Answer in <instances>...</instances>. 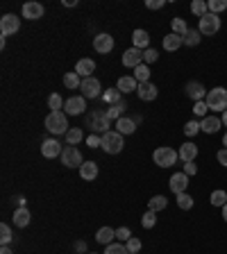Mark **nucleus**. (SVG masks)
<instances>
[{"label":"nucleus","instance_id":"nucleus-1","mask_svg":"<svg viewBox=\"0 0 227 254\" xmlns=\"http://www.w3.org/2000/svg\"><path fill=\"white\" fill-rule=\"evenodd\" d=\"M84 125H87L93 134H100V136L112 130V120L107 118V111H103V109H91V111L84 116Z\"/></svg>","mask_w":227,"mask_h":254},{"label":"nucleus","instance_id":"nucleus-2","mask_svg":"<svg viewBox=\"0 0 227 254\" xmlns=\"http://www.w3.org/2000/svg\"><path fill=\"white\" fill-rule=\"evenodd\" d=\"M46 130L55 136L68 134V120H66L64 111H50V114L46 116Z\"/></svg>","mask_w":227,"mask_h":254},{"label":"nucleus","instance_id":"nucleus-3","mask_svg":"<svg viewBox=\"0 0 227 254\" xmlns=\"http://www.w3.org/2000/svg\"><path fill=\"white\" fill-rule=\"evenodd\" d=\"M205 102L211 111H221V114L227 111V89L216 87V89H211V91H207Z\"/></svg>","mask_w":227,"mask_h":254},{"label":"nucleus","instance_id":"nucleus-4","mask_svg":"<svg viewBox=\"0 0 227 254\" xmlns=\"http://www.w3.org/2000/svg\"><path fill=\"white\" fill-rule=\"evenodd\" d=\"M103 148L107 154H118V152H123L125 148V141H123V134L116 130H109L107 134H103Z\"/></svg>","mask_w":227,"mask_h":254},{"label":"nucleus","instance_id":"nucleus-5","mask_svg":"<svg viewBox=\"0 0 227 254\" xmlns=\"http://www.w3.org/2000/svg\"><path fill=\"white\" fill-rule=\"evenodd\" d=\"M177 159H179L177 150H173V148H168V146L157 148V150L152 152V161L157 163V166H162V168L175 166V163H177Z\"/></svg>","mask_w":227,"mask_h":254},{"label":"nucleus","instance_id":"nucleus-6","mask_svg":"<svg viewBox=\"0 0 227 254\" xmlns=\"http://www.w3.org/2000/svg\"><path fill=\"white\" fill-rule=\"evenodd\" d=\"M198 30H200V34H205V37H214V34H218V30H221V16H216V14H205V16L198 21Z\"/></svg>","mask_w":227,"mask_h":254},{"label":"nucleus","instance_id":"nucleus-7","mask_svg":"<svg viewBox=\"0 0 227 254\" xmlns=\"http://www.w3.org/2000/svg\"><path fill=\"white\" fill-rule=\"evenodd\" d=\"M61 163H64L66 168H80L82 163H84V159H82V152L77 150L75 146H64V152H61Z\"/></svg>","mask_w":227,"mask_h":254},{"label":"nucleus","instance_id":"nucleus-8","mask_svg":"<svg viewBox=\"0 0 227 254\" xmlns=\"http://www.w3.org/2000/svg\"><path fill=\"white\" fill-rule=\"evenodd\" d=\"M84 109H87V98L84 96H73V98H68L64 102V114H68V116H82L84 114Z\"/></svg>","mask_w":227,"mask_h":254},{"label":"nucleus","instance_id":"nucleus-9","mask_svg":"<svg viewBox=\"0 0 227 254\" xmlns=\"http://www.w3.org/2000/svg\"><path fill=\"white\" fill-rule=\"evenodd\" d=\"M21 30V18L16 14H5V16L0 18V34L2 37H11V34H16Z\"/></svg>","mask_w":227,"mask_h":254},{"label":"nucleus","instance_id":"nucleus-10","mask_svg":"<svg viewBox=\"0 0 227 254\" xmlns=\"http://www.w3.org/2000/svg\"><path fill=\"white\" fill-rule=\"evenodd\" d=\"M61 152H64V146H61L57 139H46L41 143V154L46 159H55V157H61Z\"/></svg>","mask_w":227,"mask_h":254},{"label":"nucleus","instance_id":"nucleus-11","mask_svg":"<svg viewBox=\"0 0 227 254\" xmlns=\"http://www.w3.org/2000/svg\"><path fill=\"white\" fill-rule=\"evenodd\" d=\"M184 91H186V96H189L191 100H193V102H200V100H205V98H207V89H205V84H202V82H195V80L186 82Z\"/></svg>","mask_w":227,"mask_h":254},{"label":"nucleus","instance_id":"nucleus-12","mask_svg":"<svg viewBox=\"0 0 227 254\" xmlns=\"http://www.w3.org/2000/svg\"><path fill=\"white\" fill-rule=\"evenodd\" d=\"M141 64H143V50H139V48L132 46L130 50H125L123 52V66L125 68H136V66H141Z\"/></svg>","mask_w":227,"mask_h":254},{"label":"nucleus","instance_id":"nucleus-13","mask_svg":"<svg viewBox=\"0 0 227 254\" xmlns=\"http://www.w3.org/2000/svg\"><path fill=\"white\" fill-rule=\"evenodd\" d=\"M93 48H96V52H100V54L112 52L114 50V37L112 34H107V32L93 37Z\"/></svg>","mask_w":227,"mask_h":254},{"label":"nucleus","instance_id":"nucleus-14","mask_svg":"<svg viewBox=\"0 0 227 254\" xmlns=\"http://www.w3.org/2000/svg\"><path fill=\"white\" fill-rule=\"evenodd\" d=\"M80 91H82V96H84V98H89V100H91V98L100 96V91H103V89H100V82H98L96 77H84V80H82Z\"/></svg>","mask_w":227,"mask_h":254},{"label":"nucleus","instance_id":"nucleus-15","mask_svg":"<svg viewBox=\"0 0 227 254\" xmlns=\"http://www.w3.org/2000/svg\"><path fill=\"white\" fill-rule=\"evenodd\" d=\"M168 186H170V191H173L175 195L186 193V189H189V175L186 173H175L173 177H170V182H168Z\"/></svg>","mask_w":227,"mask_h":254},{"label":"nucleus","instance_id":"nucleus-16","mask_svg":"<svg viewBox=\"0 0 227 254\" xmlns=\"http://www.w3.org/2000/svg\"><path fill=\"white\" fill-rule=\"evenodd\" d=\"M23 18H27V21H39V18H44V5L41 2H25L23 5Z\"/></svg>","mask_w":227,"mask_h":254},{"label":"nucleus","instance_id":"nucleus-17","mask_svg":"<svg viewBox=\"0 0 227 254\" xmlns=\"http://www.w3.org/2000/svg\"><path fill=\"white\" fill-rule=\"evenodd\" d=\"M159 89L152 84V82H143V84H139V89H136V96L143 100V102H152L155 98H157Z\"/></svg>","mask_w":227,"mask_h":254},{"label":"nucleus","instance_id":"nucleus-18","mask_svg":"<svg viewBox=\"0 0 227 254\" xmlns=\"http://www.w3.org/2000/svg\"><path fill=\"white\" fill-rule=\"evenodd\" d=\"M177 154H179V161L182 163L195 161V157H198V146H195V143H184V146H179Z\"/></svg>","mask_w":227,"mask_h":254},{"label":"nucleus","instance_id":"nucleus-19","mask_svg":"<svg viewBox=\"0 0 227 254\" xmlns=\"http://www.w3.org/2000/svg\"><path fill=\"white\" fill-rule=\"evenodd\" d=\"M221 127H223V120L216 118V116H205V118L200 120V130L205 132V134H216Z\"/></svg>","mask_w":227,"mask_h":254},{"label":"nucleus","instance_id":"nucleus-20","mask_svg":"<svg viewBox=\"0 0 227 254\" xmlns=\"http://www.w3.org/2000/svg\"><path fill=\"white\" fill-rule=\"evenodd\" d=\"M114 127H116V132H120L123 136L134 134V132H136V123H134V118H127V116H123V118L116 120V123H114Z\"/></svg>","mask_w":227,"mask_h":254},{"label":"nucleus","instance_id":"nucleus-21","mask_svg":"<svg viewBox=\"0 0 227 254\" xmlns=\"http://www.w3.org/2000/svg\"><path fill=\"white\" fill-rule=\"evenodd\" d=\"M30 220H32V213H30V209L27 206H21V209H14V225L16 227H27L30 225Z\"/></svg>","mask_w":227,"mask_h":254},{"label":"nucleus","instance_id":"nucleus-22","mask_svg":"<svg viewBox=\"0 0 227 254\" xmlns=\"http://www.w3.org/2000/svg\"><path fill=\"white\" fill-rule=\"evenodd\" d=\"M132 44H134V48H139V50L150 48V37H148L146 30H134V32H132Z\"/></svg>","mask_w":227,"mask_h":254},{"label":"nucleus","instance_id":"nucleus-23","mask_svg":"<svg viewBox=\"0 0 227 254\" xmlns=\"http://www.w3.org/2000/svg\"><path fill=\"white\" fill-rule=\"evenodd\" d=\"M93 70H96V61L93 59H80L75 64V73L82 77V80H84V77H93L91 75Z\"/></svg>","mask_w":227,"mask_h":254},{"label":"nucleus","instance_id":"nucleus-24","mask_svg":"<svg viewBox=\"0 0 227 254\" xmlns=\"http://www.w3.org/2000/svg\"><path fill=\"white\" fill-rule=\"evenodd\" d=\"M164 50H168V52H175V50H179L184 46V39L179 37V34H166V37H164Z\"/></svg>","mask_w":227,"mask_h":254},{"label":"nucleus","instance_id":"nucleus-25","mask_svg":"<svg viewBox=\"0 0 227 254\" xmlns=\"http://www.w3.org/2000/svg\"><path fill=\"white\" fill-rule=\"evenodd\" d=\"M116 89H118L120 93H130V91H136V89H139V82L134 80V75H125L116 82Z\"/></svg>","mask_w":227,"mask_h":254},{"label":"nucleus","instance_id":"nucleus-26","mask_svg":"<svg viewBox=\"0 0 227 254\" xmlns=\"http://www.w3.org/2000/svg\"><path fill=\"white\" fill-rule=\"evenodd\" d=\"M114 238H116V229H112V227H100L96 232V241L98 243H103L105 248L114 243Z\"/></svg>","mask_w":227,"mask_h":254},{"label":"nucleus","instance_id":"nucleus-27","mask_svg":"<svg viewBox=\"0 0 227 254\" xmlns=\"http://www.w3.org/2000/svg\"><path fill=\"white\" fill-rule=\"evenodd\" d=\"M80 175L82 179H87V182H93L98 177V163L96 161H84L80 166Z\"/></svg>","mask_w":227,"mask_h":254},{"label":"nucleus","instance_id":"nucleus-28","mask_svg":"<svg viewBox=\"0 0 227 254\" xmlns=\"http://www.w3.org/2000/svg\"><path fill=\"white\" fill-rule=\"evenodd\" d=\"M127 109V102L125 100H120V102H116V104H112L109 109H105L107 111V118L112 120V123H116L118 118H123V111Z\"/></svg>","mask_w":227,"mask_h":254},{"label":"nucleus","instance_id":"nucleus-29","mask_svg":"<svg viewBox=\"0 0 227 254\" xmlns=\"http://www.w3.org/2000/svg\"><path fill=\"white\" fill-rule=\"evenodd\" d=\"M184 46H189V48H195V46L202 41V34H200V30H195V27H189V32L184 34Z\"/></svg>","mask_w":227,"mask_h":254},{"label":"nucleus","instance_id":"nucleus-30","mask_svg":"<svg viewBox=\"0 0 227 254\" xmlns=\"http://www.w3.org/2000/svg\"><path fill=\"white\" fill-rule=\"evenodd\" d=\"M166 206H168V200L164 195H155V198L148 200V211H155V213H159V211L166 209Z\"/></svg>","mask_w":227,"mask_h":254},{"label":"nucleus","instance_id":"nucleus-31","mask_svg":"<svg viewBox=\"0 0 227 254\" xmlns=\"http://www.w3.org/2000/svg\"><path fill=\"white\" fill-rule=\"evenodd\" d=\"M120 100H123V93H120L118 89H107V91L103 93V102H107L109 107L116 104V102H120Z\"/></svg>","mask_w":227,"mask_h":254},{"label":"nucleus","instance_id":"nucleus-32","mask_svg":"<svg viewBox=\"0 0 227 254\" xmlns=\"http://www.w3.org/2000/svg\"><path fill=\"white\" fill-rule=\"evenodd\" d=\"M134 80L139 82V84H143V82H150V68H148V64H141L134 68Z\"/></svg>","mask_w":227,"mask_h":254},{"label":"nucleus","instance_id":"nucleus-33","mask_svg":"<svg viewBox=\"0 0 227 254\" xmlns=\"http://www.w3.org/2000/svg\"><path fill=\"white\" fill-rule=\"evenodd\" d=\"M170 30H173V34H179V37H184V34L189 32V25H186V21L184 18H173L170 21Z\"/></svg>","mask_w":227,"mask_h":254},{"label":"nucleus","instance_id":"nucleus-34","mask_svg":"<svg viewBox=\"0 0 227 254\" xmlns=\"http://www.w3.org/2000/svg\"><path fill=\"white\" fill-rule=\"evenodd\" d=\"M191 11H193L198 18H202L205 14H209V5H207L205 0H193V2H191Z\"/></svg>","mask_w":227,"mask_h":254},{"label":"nucleus","instance_id":"nucleus-35","mask_svg":"<svg viewBox=\"0 0 227 254\" xmlns=\"http://www.w3.org/2000/svg\"><path fill=\"white\" fill-rule=\"evenodd\" d=\"M64 84H66V89H80L82 87V77L77 75L75 70H73V73H66V75H64Z\"/></svg>","mask_w":227,"mask_h":254},{"label":"nucleus","instance_id":"nucleus-36","mask_svg":"<svg viewBox=\"0 0 227 254\" xmlns=\"http://www.w3.org/2000/svg\"><path fill=\"white\" fill-rule=\"evenodd\" d=\"M209 200H211V204H214V206H221V209H223V206L227 204V193L223 189H216L214 193H211Z\"/></svg>","mask_w":227,"mask_h":254},{"label":"nucleus","instance_id":"nucleus-37","mask_svg":"<svg viewBox=\"0 0 227 254\" xmlns=\"http://www.w3.org/2000/svg\"><path fill=\"white\" fill-rule=\"evenodd\" d=\"M82 139H84V132H82L80 127H70L68 134H66V141H68V146H77Z\"/></svg>","mask_w":227,"mask_h":254},{"label":"nucleus","instance_id":"nucleus-38","mask_svg":"<svg viewBox=\"0 0 227 254\" xmlns=\"http://www.w3.org/2000/svg\"><path fill=\"white\" fill-rule=\"evenodd\" d=\"M64 98L59 96V93H53V96L48 98V107H50V111H61L64 109Z\"/></svg>","mask_w":227,"mask_h":254},{"label":"nucleus","instance_id":"nucleus-39","mask_svg":"<svg viewBox=\"0 0 227 254\" xmlns=\"http://www.w3.org/2000/svg\"><path fill=\"white\" fill-rule=\"evenodd\" d=\"M11 241H14V234H11V227L7 225V222H2V225H0V243H2V245H9Z\"/></svg>","mask_w":227,"mask_h":254},{"label":"nucleus","instance_id":"nucleus-40","mask_svg":"<svg viewBox=\"0 0 227 254\" xmlns=\"http://www.w3.org/2000/svg\"><path fill=\"white\" fill-rule=\"evenodd\" d=\"M207 5H209V11L211 14H223V11L227 9V0H209V2H207Z\"/></svg>","mask_w":227,"mask_h":254},{"label":"nucleus","instance_id":"nucleus-41","mask_svg":"<svg viewBox=\"0 0 227 254\" xmlns=\"http://www.w3.org/2000/svg\"><path fill=\"white\" fill-rule=\"evenodd\" d=\"M141 225H143L146 229H152L155 225H157V213H155V211H146L143 218H141Z\"/></svg>","mask_w":227,"mask_h":254},{"label":"nucleus","instance_id":"nucleus-42","mask_svg":"<svg viewBox=\"0 0 227 254\" xmlns=\"http://www.w3.org/2000/svg\"><path fill=\"white\" fill-rule=\"evenodd\" d=\"M177 206H179L182 211H189L191 206H193V198H191L189 193H179V195H177Z\"/></svg>","mask_w":227,"mask_h":254},{"label":"nucleus","instance_id":"nucleus-43","mask_svg":"<svg viewBox=\"0 0 227 254\" xmlns=\"http://www.w3.org/2000/svg\"><path fill=\"white\" fill-rule=\"evenodd\" d=\"M105 254H130V250L125 243H112L105 248Z\"/></svg>","mask_w":227,"mask_h":254},{"label":"nucleus","instance_id":"nucleus-44","mask_svg":"<svg viewBox=\"0 0 227 254\" xmlns=\"http://www.w3.org/2000/svg\"><path fill=\"white\" fill-rule=\"evenodd\" d=\"M198 132H202L200 130V120L193 118V120H189V123L184 125V134H186V136H195Z\"/></svg>","mask_w":227,"mask_h":254},{"label":"nucleus","instance_id":"nucleus-45","mask_svg":"<svg viewBox=\"0 0 227 254\" xmlns=\"http://www.w3.org/2000/svg\"><path fill=\"white\" fill-rule=\"evenodd\" d=\"M130 238H132L130 227H118L116 229V241H118V243H127Z\"/></svg>","mask_w":227,"mask_h":254},{"label":"nucleus","instance_id":"nucleus-46","mask_svg":"<svg viewBox=\"0 0 227 254\" xmlns=\"http://www.w3.org/2000/svg\"><path fill=\"white\" fill-rule=\"evenodd\" d=\"M207 111H209V107H207L205 100H200V102H195V104H193V114L198 116V118H205Z\"/></svg>","mask_w":227,"mask_h":254},{"label":"nucleus","instance_id":"nucleus-47","mask_svg":"<svg viewBox=\"0 0 227 254\" xmlns=\"http://www.w3.org/2000/svg\"><path fill=\"white\" fill-rule=\"evenodd\" d=\"M127 250H130V254H139L141 252V238H136V236H132L130 241H127Z\"/></svg>","mask_w":227,"mask_h":254},{"label":"nucleus","instance_id":"nucleus-48","mask_svg":"<svg viewBox=\"0 0 227 254\" xmlns=\"http://www.w3.org/2000/svg\"><path fill=\"white\" fill-rule=\"evenodd\" d=\"M157 59H159V52H157V50H152V48L143 50V64H152V61H157Z\"/></svg>","mask_w":227,"mask_h":254},{"label":"nucleus","instance_id":"nucleus-49","mask_svg":"<svg viewBox=\"0 0 227 254\" xmlns=\"http://www.w3.org/2000/svg\"><path fill=\"white\" fill-rule=\"evenodd\" d=\"M87 146L89 148H100V146H103V136H100V134H91L87 139Z\"/></svg>","mask_w":227,"mask_h":254},{"label":"nucleus","instance_id":"nucleus-50","mask_svg":"<svg viewBox=\"0 0 227 254\" xmlns=\"http://www.w3.org/2000/svg\"><path fill=\"white\" fill-rule=\"evenodd\" d=\"M164 5H166V0H148L146 2L148 9H162Z\"/></svg>","mask_w":227,"mask_h":254},{"label":"nucleus","instance_id":"nucleus-51","mask_svg":"<svg viewBox=\"0 0 227 254\" xmlns=\"http://www.w3.org/2000/svg\"><path fill=\"white\" fill-rule=\"evenodd\" d=\"M216 159H218V163H221V166L227 168V150H225V148H223V150H218Z\"/></svg>","mask_w":227,"mask_h":254},{"label":"nucleus","instance_id":"nucleus-52","mask_svg":"<svg viewBox=\"0 0 227 254\" xmlns=\"http://www.w3.org/2000/svg\"><path fill=\"white\" fill-rule=\"evenodd\" d=\"M184 173H186V175H195V173H198V166H195L193 161L184 163Z\"/></svg>","mask_w":227,"mask_h":254},{"label":"nucleus","instance_id":"nucleus-53","mask_svg":"<svg viewBox=\"0 0 227 254\" xmlns=\"http://www.w3.org/2000/svg\"><path fill=\"white\" fill-rule=\"evenodd\" d=\"M14 200V204H16V209H21V206H25V198L23 195H16V198H11Z\"/></svg>","mask_w":227,"mask_h":254},{"label":"nucleus","instance_id":"nucleus-54","mask_svg":"<svg viewBox=\"0 0 227 254\" xmlns=\"http://www.w3.org/2000/svg\"><path fill=\"white\" fill-rule=\"evenodd\" d=\"M75 250H77V252H82V254H87V243L77 241V243H75Z\"/></svg>","mask_w":227,"mask_h":254},{"label":"nucleus","instance_id":"nucleus-55","mask_svg":"<svg viewBox=\"0 0 227 254\" xmlns=\"http://www.w3.org/2000/svg\"><path fill=\"white\" fill-rule=\"evenodd\" d=\"M0 254H14V252H11V248H9V245H2V250H0Z\"/></svg>","mask_w":227,"mask_h":254},{"label":"nucleus","instance_id":"nucleus-56","mask_svg":"<svg viewBox=\"0 0 227 254\" xmlns=\"http://www.w3.org/2000/svg\"><path fill=\"white\" fill-rule=\"evenodd\" d=\"M75 5H77L75 0H64V7H75Z\"/></svg>","mask_w":227,"mask_h":254},{"label":"nucleus","instance_id":"nucleus-57","mask_svg":"<svg viewBox=\"0 0 227 254\" xmlns=\"http://www.w3.org/2000/svg\"><path fill=\"white\" fill-rule=\"evenodd\" d=\"M223 220H225V222H227V204H225V206H223Z\"/></svg>","mask_w":227,"mask_h":254},{"label":"nucleus","instance_id":"nucleus-58","mask_svg":"<svg viewBox=\"0 0 227 254\" xmlns=\"http://www.w3.org/2000/svg\"><path fill=\"white\" fill-rule=\"evenodd\" d=\"M221 120H223V125L227 127V111H223V118H221Z\"/></svg>","mask_w":227,"mask_h":254},{"label":"nucleus","instance_id":"nucleus-59","mask_svg":"<svg viewBox=\"0 0 227 254\" xmlns=\"http://www.w3.org/2000/svg\"><path fill=\"white\" fill-rule=\"evenodd\" d=\"M223 146H225V150H227V132H225V136H223Z\"/></svg>","mask_w":227,"mask_h":254},{"label":"nucleus","instance_id":"nucleus-60","mask_svg":"<svg viewBox=\"0 0 227 254\" xmlns=\"http://www.w3.org/2000/svg\"><path fill=\"white\" fill-rule=\"evenodd\" d=\"M87 254H96V252H87Z\"/></svg>","mask_w":227,"mask_h":254}]
</instances>
